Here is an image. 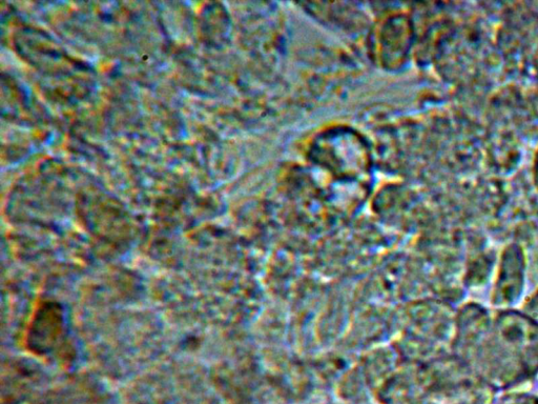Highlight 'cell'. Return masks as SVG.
<instances>
[{
	"mask_svg": "<svg viewBox=\"0 0 538 404\" xmlns=\"http://www.w3.org/2000/svg\"><path fill=\"white\" fill-rule=\"evenodd\" d=\"M499 404H538V399L532 396H511L504 398Z\"/></svg>",
	"mask_w": 538,
	"mask_h": 404,
	"instance_id": "cell-3",
	"label": "cell"
},
{
	"mask_svg": "<svg viewBox=\"0 0 538 404\" xmlns=\"http://www.w3.org/2000/svg\"><path fill=\"white\" fill-rule=\"evenodd\" d=\"M524 261L519 250L510 249L503 257L498 282H496L495 305H511L523 290Z\"/></svg>",
	"mask_w": 538,
	"mask_h": 404,
	"instance_id": "cell-2",
	"label": "cell"
},
{
	"mask_svg": "<svg viewBox=\"0 0 538 404\" xmlns=\"http://www.w3.org/2000/svg\"><path fill=\"white\" fill-rule=\"evenodd\" d=\"M492 351L495 360L510 362L528 375L538 370V325L520 313H504L495 321Z\"/></svg>",
	"mask_w": 538,
	"mask_h": 404,
	"instance_id": "cell-1",
	"label": "cell"
},
{
	"mask_svg": "<svg viewBox=\"0 0 538 404\" xmlns=\"http://www.w3.org/2000/svg\"><path fill=\"white\" fill-rule=\"evenodd\" d=\"M524 310L532 318H538V291L526 303Z\"/></svg>",
	"mask_w": 538,
	"mask_h": 404,
	"instance_id": "cell-4",
	"label": "cell"
}]
</instances>
